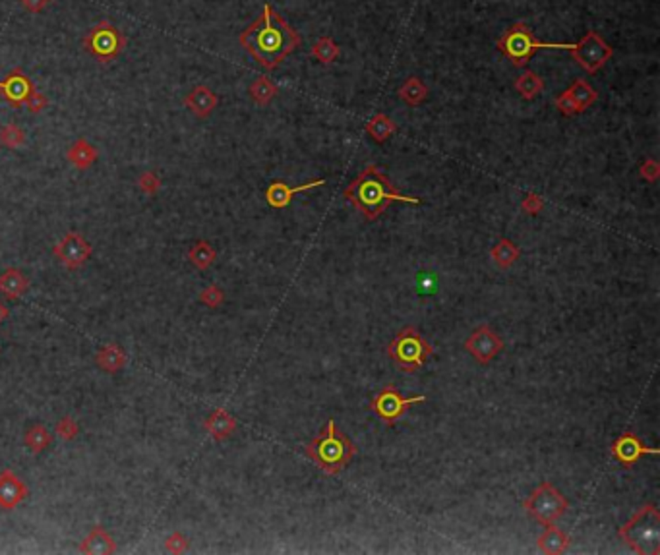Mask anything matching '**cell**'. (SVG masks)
Listing matches in <instances>:
<instances>
[{
	"instance_id": "277c9868",
	"label": "cell",
	"mask_w": 660,
	"mask_h": 555,
	"mask_svg": "<svg viewBox=\"0 0 660 555\" xmlns=\"http://www.w3.org/2000/svg\"><path fill=\"white\" fill-rule=\"evenodd\" d=\"M622 538L637 555H660V513L654 503L639 507L633 517L618 528Z\"/></svg>"
},
{
	"instance_id": "e0dca14e",
	"label": "cell",
	"mask_w": 660,
	"mask_h": 555,
	"mask_svg": "<svg viewBox=\"0 0 660 555\" xmlns=\"http://www.w3.org/2000/svg\"><path fill=\"white\" fill-rule=\"evenodd\" d=\"M217 105H219V97L208 85H196L185 99V107L198 118H208L209 114L216 111Z\"/></svg>"
},
{
	"instance_id": "f35d334b",
	"label": "cell",
	"mask_w": 660,
	"mask_h": 555,
	"mask_svg": "<svg viewBox=\"0 0 660 555\" xmlns=\"http://www.w3.org/2000/svg\"><path fill=\"white\" fill-rule=\"evenodd\" d=\"M554 105H556V108H558L564 116H575V114H579V108L575 107V103L571 101L568 92L560 93V95L554 99Z\"/></svg>"
},
{
	"instance_id": "f546056e",
	"label": "cell",
	"mask_w": 660,
	"mask_h": 555,
	"mask_svg": "<svg viewBox=\"0 0 660 555\" xmlns=\"http://www.w3.org/2000/svg\"><path fill=\"white\" fill-rule=\"evenodd\" d=\"M277 92H279V87L266 76L256 77L252 82V85H250V89H248L254 103H258L261 107H263V105H269L271 101L275 99Z\"/></svg>"
},
{
	"instance_id": "60d3db41",
	"label": "cell",
	"mask_w": 660,
	"mask_h": 555,
	"mask_svg": "<svg viewBox=\"0 0 660 555\" xmlns=\"http://www.w3.org/2000/svg\"><path fill=\"white\" fill-rule=\"evenodd\" d=\"M46 105H49V99H46L43 93L39 92L33 93L30 99L25 101V107H27V111H30L31 114H39L43 108H46Z\"/></svg>"
},
{
	"instance_id": "484cf974",
	"label": "cell",
	"mask_w": 660,
	"mask_h": 555,
	"mask_svg": "<svg viewBox=\"0 0 660 555\" xmlns=\"http://www.w3.org/2000/svg\"><path fill=\"white\" fill-rule=\"evenodd\" d=\"M566 92H568V95L571 97V101L575 103V107L579 108V113L587 111V108L591 107L592 103L597 101V97H599V93L594 92V89H592V85L589 84L587 80H583V77L575 80V82L571 84V87L566 89Z\"/></svg>"
},
{
	"instance_id": "6da1fadb",
	"label": "cell",
	"mask_w": 660,
	"mask_h": 555,
	"mask_svg": "<svg viewBox=\"0 0 660 555\" xmlns=\"http://www.w3.org/2000/svg\"><path fill=\"white\" fill-rule=\"evenodd\" d=\"M240 45L266 70H275L300 45V35L269 4H263L258 20L240 33Z\"/></svg>"
},
{
	"instance_id": "836d02e7",
	"label": "cell",
	"mask_w": 660,
	"mask_h": 555,
	"mask_svg": "<svg viewBox=\"0 0 660 555\" xmlns=\"http://www.w3.org/2000/svg\"><path fill=\"white\" fill-rule=\"evenodd\" d=\"M54 434L58 435L62 442H72L80 434V426L72 416H64V418L58 420V424L54 428Z\"/></svg>"
},
{
	"instance_id": "b9f144b4",
	"label": "cell",
	"mask_w": 660,
	"mask_h": 555,
	"mask_svg": "<svg viewBox=\"0 0 660 555\" xmlns=\"http://www.w3.org/2000/svg\"><path fill=\"white\" fill-rule=\"evenodd\" d=\"M22 2V6L31 12V14H39V12H43L53 0H20Z\"/></svg>"
},
{
	"instance_id": "d6a6232c",
	"label": "cell",
	"mask_w": 660,
	"mask_h": 555,
	"mask_svg": "<svg viewBox=\"0 0 660 555\" xmlns=\"http://www.w3.org/2000/svg\"><path fill=\"white\" fill-rule=\"evenodd\" d=\"M25 142H27L25 132L14 122H10V124H6L4 128L0 130V145H4L8 149H20V147L25 145Z\"/></svg>"
},
{
	"instance_id": "9a60e30c",
	"label": "cell",
	"mask_w": 660,
	"mask_h": 555,
	"mask_svg": "<svg viewBox=\"0 0 660 555\" xmlns=\"http://www.w3.org/2000/svg\"><path fill=\"white\" fill-rule=\"evenodd\" d=\"M325 184V178H320V180H312V182L306 184H300V186H289V184L285 182H271L268 186V190H266V199H268V204L273 209H285V207L289 206L292 201V198L300 194V192H306L312 190V188H318V186H323Z\"/></svg>"
},
{
	"instance_id": "52a82bcc",
	"label": "cell",
	"mask_w": 660,
	"mask_h": 555,
	"mask_svg": "<svg viewBox=\"0 0 660 555\" xmlns=\"http://www.w3.org/2000/svg\"><path fill=\"white\" fill-rule=\"evenodd\" d=\"M569 501L561 495L558 487L550 482H542L537 489H533L530 495L523 501V509L529 513L530 517L538 520L540 525H552L558 518L564 517L568 511Z\"/></svg>"
},
{
	"instance_id": "9c48e42d",
	"label": "cell",
	"mask_w": 660,
	"mask_h": 555,
	"mask_svg": "<svg viewBox=\"0 0 660 555\" xmlns=\"http://www.w3.org/2000/svg\"><path fill=\"white\" fill-rule=\"evenodd\" d=\"M421 403H426V395L403 397L399 393V389L395 387V385H385V387L370 401L368 411L376 412L378 418L382 420L384 424L393 426L401 416H405L409 406Z\"/></svg>"
},
{
	"instance_id": "ffe728a7",
	"label": "cell",
	"mask_w": 660,
	"mask_h": 555,
	"mask_svg": "<svg viewBox=\"0 0 660 555\" xmlns=\"http://www.w3.org/2000/svg\"><path fill=\"white\" fill-rule=\"evenodd\" d=\"M569 536L561 528L552 525L544 526V532L538 536L537 546L538 549L546 555H560L569 548Z\"/></svg>"
},
{
	"instance_id": "44dd1931",
	"label": "cell",
	"mask_w": 660,
	"mask_h": 555,
	"mask_svg": "<svg viewBox=\"0 0 660 555\" xmlns=\"http://www.w3.org/2000/svg\"><path fill=\"white\" fill-rule=\"evenodd\" d=\"M128 362V356L120 344H105L103 349L95 354V364L99 366L103 372L107 373H116L123 370L124 366Z\"/></svg>"
},
{
	"instance_id": "d6986e66",
	"label": "cell",
	"mask_w": 660,
	"mask_h": 555,
	"mask_svg": "<svg viewBox=\"0 0 660 555\" xmlns=\"http://www.w3.org/2000/svg\"><path fill=\"white\" fill-rule=\"evenodd\" d=\"M116 542L113 540V536L103 528V526H95L92 528V532L85 536L82 544H80V551L89 555H111L116 554Z\"/></svg>"
},
{
	"instance_id": "d590c367",
	"label": "cell",
	"mask_w": 660,
	"mask_h": 555,
	"mask_svg": "<svg viewBox=\"0 0 660 555\" xmlns=\"http://www.w3.org/2000/svg\"><path fill=\"white\" fill-rule=\"evenodd\" d=\"M138 188L144 192V194H149V196H154V194H157V192H159V188H161V180H159V176L155 175V173H151V170H146V173H144V175L138 178Z\"/></svg>"
},
{
	"instance_id": "7bdbcfd3",
	"label": "cell",
	"mask_w": 660,
	"mask_h": 555,
	"mask_svg": "<svg viewBox=\"0 0 660 555\" xmlns=\"http://www.w3.org/2000/svg\"><path fill=\"white\" fill-rule=\"evenodd\" d=\"M8 316H10V310H8V306L0 302V323H2V321H6Z\"/></svg>"
},
{
	"instance_id": "83f0119b",
	"label": "cell",
	"mask_w": 660,
	"mask_h": 555,
	"mask_svg": "<svg viewBox=\"0 0 660 555\" xmlns=\"http://www.w3.org/2000/svg\"><path fill=\"white\" fill-rule=\"evenodd\" d=\"M515 89L521 95L523 99H535L540 93L544 92V82L533 70H525L521 76L515 80Z\"/></svg>"
},
{
	"instance_id": "4fadbf2b",
	"label": "cell",
	"mask_w": 660,
	"mask_h": 555,
	"mask_svg": "<svg viewBox=\"0 0 660 555\" xmlns=\"http://www.w3.org/2000/svg\"><path fill=\"white\" fill-rule=\"evenodd\" d=\"M54 258L61 261L66 269H80L87 259L92 258V246L85 242L80 232H68L61 242L53 248Z\"/></svg>"
},
{
	"instance_id": "30bf717a",
	"label": "cell",
	"mask_w": 660,
	"mask_h": 555,
	"mask_svg": "<svg viewBox=\"0 0 660 555\" xmlns=\"http://www.w3.org/2000/svg\"><path fill=\"white\" fill-rule=\"evenodd\" d=\"M569 53L581 68L587 70L589 74H594L612 58L614 51L597 31H587L583 39L575 43Z\"/></svg>"
},
{
	"instance_id": "8d00e7d4",
	"label": "cell",
	"mask_w": 660,
	"mask_h": 555,
	"mask_svg": "<svg viewBox=\"0 0 660 555\" xmlns=\"http://www.w3.org/2000/svg\"><path fill=\"white\" fill-rule=\"evenodd\" d=\"M188 546H190V542H188V538H186L185 534L180 532H173L169 538L165 540V549H167L169 554H185L186 549H188Z\"/></svg>"
},
{
	"instance_id": "ac0fdd59",
	"label": "cell",
	"mask_w": 660,
	"mask_h": 555,
	"mask_svg": "<svg viewBox=\"0 0 660 555\" xmlns=\"http://www.w3.org/2000/svg\"><path fill=\"white\" fill-rule=\"evenodd\" d=\"M204 428H206V432H208L216 442H225V439H229L230 435L235 434V430H237V420L232 418V414H230L229 411L216 409V411L211 412L208 418H206Z\"/></svg>"
},
{
	"instance_id": "d4e9b609",
	"label": "cell",
	"mask_w": 660,
	"mask_h": 555,
	"mask_svg": "<svg viewBox=\"0 0 660 555\" xmlns=\"http://www.w3.org/2000/svg\"><path fill=\"white\" fill-rule=\"evenodd\" d=\"M490 258L496 261V266L502 269H509L517 259L521 258V250L515 246L509 238H499L498 244L490 250Z\"/></svg>"
},
{
	"instance_id": "5bb4252c",
	"label": "cell",
	"mask_w": 660,
	"mask_h": 555,
	"mask_svg": "<svg viewBox=\"0 0 660 555\" xmlns=\"http://www.w3.org/2000/svg\"><path fill=\"white\" fill-rule=\"evenodd\" d=\"M35 92H37V87L33 85L30 77L23 74L22 68H14L0 80V95L14 107L25 105V101L30 99Z\"/></svg>"
},
{
	"instance_id": "ba28073f",
	"label": "cell",
	"mask_w": 660,
	"mask_h": 555,
	"mask_svg": "<svg viewBox=\"0 0 660 555\" xmlns=\"http://www.w3.org/2000/svg\"><path fill=\"white\" fill-rule=\"evenodd\" d=\"M124 46H126V39L123 31L107 20L92 27L84 39V49L101 64L116 61L124 51Z\"/></svg>"
},
{
	"instance_id": "7c38bea8",
	"label": "cell",
	"mask_w": 660,
	"mask_h": 555,
	"mask_svg": "<svg viewBox=\"0 0 660 555\" xmlns=\"http://www.w3.org/2000/svg\"><path fill=\"white\" fill-rule=\"evenodd\" d=\"M610 453L623 468H633L645 455H659V449L645 445L633 432H625L612 442Z\"/></svg>"
},
{
	"instance_id": "1f68e13d",
	"label": "cell",
	"mask_w": 660,
	"mask_h": 555,
	"mask_svg": "<svg viewBox=\"0 0 660 555\" xmlns=\"http://www.w3.org/2000/svg\"><path fill=\"white\" fill-rule=\"evenodd\" d=\"M312 56L316 61L330 66L339 56V45L331 37H320L312 45Z\"/></svg>"
},
{
	"instance_id": "4dcf8cb0",
	"label": "cell",
	"mask_w": 660,
	"mask_h": 555,
	"mask_svg": "<svg viewBox=\"0 0 660 555\" xmlns=\"http://www.w3.org/2000/svg\"><path fill=\"white\" fill-rule=\"evenodd\" d=\"M23 443H25V447L30 449L31 453H41V451H45L53 443V434L43 424H37V426L30 428L25 432Z\"/></svg>"
},
{
	"instance_id": "8992f818",
	"label": "cell",
	"mask_w": 660,
	"mask_h": 555,
	"mask_svg": "<svg viewBox=\"0 0 660 555\" xmlns=\"http://www.w3.org/2000/svg\"><path fill=\"white\" fill-rule=\"evenodd\" d=\"M432 354H434L432 344L413 325L401 329L387 344V356L405 373L418 372Z\"/></svg>"
},
{
	"instance_id": "8fae6325",
	"label": "cell",
	"mask_w": 660,
	"mask_h": 555,
	"mask_svg": "<svg viewBox=\"0 0 660 555\" xmlns=\"http://www.w3.org/2000/svg\"><path fill=\"white\" fill-rule=\"evenodd\" d=\"M465 350H467L471 356L475 358L478 364H490L492 360L504 350V341L499 339V335L492 328H488V325H478V328L467 337Z\"/></svg>"
},
{
	"instance_id": "3957f363",
	"label": "cell",
	"mask_w": 660,
	"mask_h": 555,
	"mask_svg": "<svg viewBox=\"0 0 660 555\" xmlns=\"http://www.w3.org/2000/svg\"><path fill=\"white\" fill-rule=\"evenodd\" d=\"M359 453V447L354 445L331 418L320 434L316 435L312 442L304 447V455L325 474L335 476L345 468L347 464L353 461V456Z\"/></svg>"
},
{
	"instance_id": "603a6c76",
	"label": "cell",
	"mask_w": 660,
	"mask_h": 555,
	"mask_svg": "<svg viewBox=\"0 0 660 555\" xmlns=\"http://www.w3.org/2000/svg\"><path fill=\"white\" fill-rule=\"evenodd\" d=\"M66 157L68 161L80 170H85V168H89L97 161V149L93 147L87 139H76L72 147H70L68 151H66Z\"/></svg>"
},
{
	"instance_id": "7402d4cb",
	"label": "cell",
	"mask_w": 660,
	"mask_h": 555,
	"mask_svg": "<svg viewBox=\"0 0 660 555\" xmlns=\"http://www.w3.org/2000/svg\"><path fill=\"white\" fill-rule=\"evenodd\" d=\"M27 287H30V281H27V277L20 269L10 267V269H6L4 273L0 275V294L6 300H15V298L25 294Z\"/></svg>"
},
{
	"instance_id": "5b68a950",
	"label": "cell",
	"mask_w": 660,
	"mask_h": 555,
	"mask_svg": "<svg viewBox=\"0 0 660 555\" xmlns=\"http://www.w3.org/2000/svg\"><path fill=\"white\" fill-rule=\"evenodd\" d=\"M499 53L509 58V62L521 68L527 66L533 54L538 51H571L573 43H544L535 37V33L530 31L527 23L517 22L509 30L504 31V35L498 41Z\"/></svg>"
},
{
	"instance_id": "2e32d148",
	"label": "cell",
	"mask_w": 660,
	"mask_h": 555,
	"mask_svg": "<svg viewBox=\"0 0 660 555\" xmlns=\"http://www.w3.org/2000/svg\"><path fill=\"white\" fill-rule=\"evenodd\" d=\"M27 497V486L12 470L0 474V507L6 511L15 509Z\"/></svg>"
},
{
	"instance_id": "7a4b0ae2",
	"label": "cell",
	"mask_w": 660,
	"mask_h": 555,
	"mask_svg": "<svg viewBox=\"0 0 660 555\" xmlns=\"http://www.w3.org/2000/svg\"><path fill=\"white\" fill-rule=\"evenodd\" d=\"M345 199L354 209H359L364 215L366 221H376L378 217L395 201L411 204V206L423 204L421 198L407 196V194H401V192L395 190L392 180L376 165H368L353 182L347 186Z\"/></svg>"
},
{
	"instance_id": "4316f807",
	"label": "cell",
	"mask_w": 660,
	"mask_h": 555,
	"mask_svg": "<svg viewBox=\"0 0 660 555\" xmlns=\"http://www.w3.org/2000/svg\"><path fill=\"white\" fill-rule=\"evenodd\" d=\"M366 132L376 139L378 144H384V142H387V139L397 132V124H395L387 114L378 113L374 114L368 120V124H366Z\"/></svg>"
},
{
	"instance_id": "e575fe53",
	"label": "cell",
	"mask_w": 660,
	"mask_h": 555,
	"mask_svg": "<svg viewBox=\"0 0 660 555\" xmlns=\"http://www.w3.org/2000/svg\"><path fill=\"white\" fill-rule=\"evenodd\" d=\"M200 302L208 308H219L225 302V292L217 285H209L200 292Z\"/></svg>"
},
{
	"instance_id": "74e56055",
	"label": "cell",
	"mask_w": 660,
	"mask_h": 555,
	"mask_svg": "<svg viewBox=\"0 0 660 555\" xmlns=\"http://www.w3.org/2000/svg\"><path fill=\"white\" fill-rule=\"evenodd\" d=\"M521 209L527 215H538L542 209H544V199L530 192V194H527L525 199L521 201Z\"/></svg>"
},
{
	"instance_id": "cb8c5ba5",
	"label": "cell",
	"mask_w": 660,
	"mask_h": 555,
	"mask_svg": "<svg viewBox=\"0 0 660 555\" xmlns=\"http://www.w3.org/2000/svg\"><path fill=\"white\" fill-rule=\"evenodd\" d=\"M399 99L403 103H407L409 107H418V105H423L426 97H428V87L423 84V80L421 77H407L403 85L399 87Z\"/></svg>"
},
{
	"instance_id": "ab89813d",
	"label": "cell",
	"mask_w": 660,
	"mask_h": 555,
	"mask_svg": "<svg viewBox=\"0 0 660 555\" xmlns=\"http://www.w3.org/2000/svg\"><path fill=\"white\" fill-rule=\"evenodd\" d=\"M639 175L647 182H656L660 176V165L654 159H645V163L639 167Z\"/></svg>"
},
{
	"instance_id": "f1b7e54d",
	"label": "cell",
	"mask_w": 660,
	"mask_h": 555,
	"mask_svg": "<svg viewBox=\"0 0 660 555\" xmlns=\"http://www.w3.org/2000/svg\"><path fill=\"white\" fill-rule=\"evenodd\" d=\"M188 259L192 261V266L196 267V269L206 271V269H209V267L216 263L217 251L216 248L209 242H206V240H198V242L190 248V251H188Z\"/></svg>"
}]
</instances>
